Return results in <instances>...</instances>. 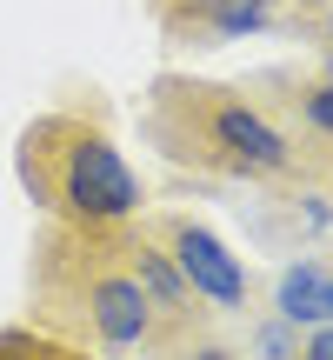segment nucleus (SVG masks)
Listing matches in <instances>:
<instances>
[{
    "label": "nucleus",
    "mask_w": 333,
    "mask_h": 360,
    "mask_svg": "<svg viewBox=\"0 0 333 360\" xmlns=\"http://www.w3.org/2000/svg\"><path fill=\"white\" fill-rule=\"evenodd\" d=\"M127 227L47 220L27 247V321L87 347L93 360H147L154 307L127 267Z\"/></svg>",
    "instance_id": "obj_1"
},
{
    "label": "nucleus",
    "mask_w": 333,
    "mask_h": 360,
    "mask_svg": "<svg viewBox=\"0 0 333 360\" xmlns=\"http://www.w3.org/2000/svg\"><path fill=\"white\" fill-rule=\"evenodd\" d=\"M141 141L180 174L227 180V187H273L307 167L280 120L247 94V80L154 74L141 101Z\"/></svg>",
    "instance_id": "obj_2"
},
{
    "label": "nucleus",
    "mask_w": 333,
    "mask_h": 360,
    "mask_svg": "<svg viewBox=\"0 0 333 360\" xmlns=\"http://www.w3.org/2000/svg\"><path fill=\"white\" fill-rule=\"evenodd\" d=\"M13 180L47 220L67 227H127L147 214V187L100 114L47 107L13 134Z\"/></svg>",
    "instance_id": "obj_3"
},
{
    "label": "nucleus",
    "mask_w": 333,
    "mask_h": 360,
    "mask_svg": "<svg viewBox=\"0 0 333 360\" xmlns=\"http://www.w3.org/2000/svg\"><path fill=\"white\" fill-rule=\"evenodd\" d=\"M141 227L154 233V247L180 267V281L207 300L214 314H254L260 307V281L207 220L193 214H141Z\"/></svg>",
    "instance_id": "obj_4"
},
{
    "label": "nucleus",
    "mask_w": 333,
    "mask_h": 360,
    "mask_svg": "<svg viewBox=\"0 0 333 360\" xmlns=\"http://www.w3.org/2000/svg\"><path fill=\"white\" fill-rule=\"evenodd\" d=\"M313 7L320 0H166L154 7V20L166 47L187 53V47H227L247 34H294Z\"/></svg>",
    "instance_id": "obj_5"
},
{
    "label": "nucleus",
    "mask_w": 333,
    "mask_h": 360,
    "mask_svg": "<svg viewBox=\"0 0 333 360\" xmlns=\"http://www.w3.org/2000/svg\"><path fill=\"white\" fill-rule=\"evenodd\" d=\"M247 94L280 120V134L300 147L307 167L333 154V67H267L247 80Z\"/></svg>",
    "instance_id": "obj_6"
},
{
    "label": "nucleus",
    "mask_w": 333,
    "mask_h": 360,
    "mask_svg": "<svg viewBox=\"0 0 333 360\" xmlns=\"http://www.w3.org/2000/svg\"><path fill=\"white\" fill-rule=\"evenodd\" d=\"M267 240H287V247H313V240H327L333 233V187L320 174H307L300 167L294 180H273L267 187Z\"/></svg>",
    "instance_id": "obj_7"
},
{
    "label": "nucleus",
    "mask_w": 333,
    "mask_h": 360,
    "mask_svg": "<svg viewBox=\"0 0 333 360\" xmlns=\"http://www.w3.org/2000/svg\"><path fill=\"white\" fill-rule=\"evenodd\" d=\"M267 307L280 314V321H294L300 334H307V327H320V307H327V267H320V260H307V254H294L280 274H273Z\"/></svg>",
    "instance_id": "obj_8"
},
{
    "label": "nucleus",
    "mask_w": 333,
    "mask_h": 360,
    "mask_svg": "<svg viewBox=\"0 0 333 360\" xmlns=\"http://www.w3.org/2000/svg\"><path fill=\"white\" fill-rule=\"evenodd\" d=\"M0 360H93V354L47 334V327H34V321H20V327H0Z\"/></svg>",
    "instance_id": "obj_9"
},
{
    "label": "nucleus",
    "mask_w": 333,
    "mask_h": 360,
    "mask_svg": "<svg viewBox=\"0 0 333 360\" xmlns=\"http://www.w3.org/2000/svg\"><path fill=\"white\" fill-rule=\"evenodd\" d=\"M300 347V327L280 321L273 307H254L247 314V360H294Z\"/></svg>",
    "instance_id": "obj_10"
},
{
    "label": "nucleus",
    "mask_w": 333,
    "mask_h": 360,
    "mask_svg": "<svg viewBox=\"0 0 333 360\" xmlns=\"http://www.w3.org/2000/svg\"><path fill=\"white\" fill-rule=\"evenodd\" d=\"M300 40H313V47H320V67H333V0H320V7L307 13V20L294 27Z\"/></svg>",
    "instance_id": "obj_11"
},
{
    "label": "nucleus",
    "mask_w": 333,
    "mask_h": 360,
    "mask_svg": "<svg viewBox=\"0 0 333 360\" xmlns=\"http://www.w3.org/2000/svg\"><path fill=\"white\" fill-rule=\"evenodd\" d=\"M174 360H247L233 340H220V334H207V340H193V347H180Z\"/></svg>",
    "instance_id": "obj_12"
},
{
    "label": "nucleus",
    "mask_w": 333,
    "mask_h": 360,
    "mask_svg": "<svg viewBox=\"0 0 333 360\" xmlns=\"http://www.w3.org/2000/svg\"><path fill=\"white\" fill-rule=\"evenodd\" d=\"M294 360H333V321L307 327V334H300V347H294Z\"/></svg>",
    "instance_id": "obj_13"
},
{
    "label": "nucleus",
    "mask_w": 333,
    "mask_h": 360,
    "mask_svg": "<svg viewBox=\"0 0 333 360\" xmlns=\"http://www.w3.org/2000/svg\"><path fill=\"white\" fill-rule=\"evenodd\" d=\"M320 321H333V274H327V307H320Z\"/></svg>",
    "instance_id": "obj_14"
},
{
    "label": "nucleus",
    "mask_w": 333,
    "mask_h": 360,
    "mask_svg": "<svg viewBox=\"0 0 333 360\" xmlns=\"http://www.w3.org/2000/svg\"><path fill=\"white\" fill-rule=\"evenodd\" d=\"M147 7H166V0H147Z\"/></svg>",
    "instance_id": "obj_15"
},
{
    "label": "nucleus",
    "mask_w": 333,
    "mask_h": 360,
    "mask_svg": "<svg viewBox=\"0 0 333 360\" xmlns=\"http://www.w3.org/2000/svg\"><path fill=\"white\" fill-rule=\"evenodd\" d=\"M327 187H333V180H327Z\"/></svg>",
    "instance_id": "obj_16"
}]
</instances>
